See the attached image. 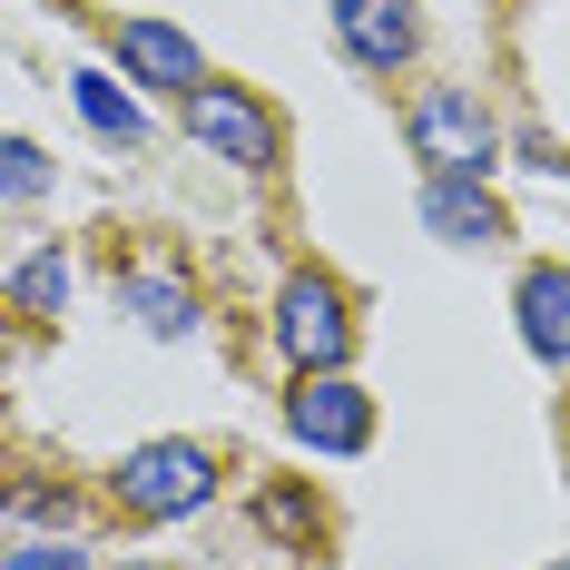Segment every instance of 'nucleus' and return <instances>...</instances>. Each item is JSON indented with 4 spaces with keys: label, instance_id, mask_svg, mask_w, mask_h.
<instances>
[{
    "label": "nucleus",
    "instance_id": "nucleus-16",
    "mask_svg": "<svg viewBox=\"0 0 570 570\" xmlns=\"http://www.w3.org/2000/svg\"><path fill=\"white\" fill-rule=\"evenodd\" d=\"M0 570H89V551H79V541H20Z\"/></svg>",
    "mask_w": 570,
    "mask_h": 570
},
{
    "label": "nucleus",
    "instance_id": "nucleus-3",
    "mask_svg": "<svg viewBox=\"0 0 570 570\" xmlns=\"http://www.w3.org/2000/svg\"><path fill=\"white\" fill-rule=\"evenodd\" d=\"M217 492V462L197 453V443H138V453L118 462V502L138 521H177V512H197Z\"/></svg>",
    "mask_w": 570,
    "mask_h": 570
},
{
    "label": "nucleus",
    "instance_id": "nucleus-9",
    "mask_svg": "<svg viewBox=\"0 0 570 570\" xmlns=\"http://www.w3.org/2000/svg\"><path fill=\"white\" fill-rule=\"evenodd\" d=\"M512 305H521V344L541 364H570V266H531Z\"/></svg>",
    "mask_w": 570,
    "mask_h": 570
},
{
    "label": "nucleus",
    "instance_id": "nucleus-2",
    "mask_svg": "<svg viewBox=\"0 0 570 570\" xmlns=\"http://www.w3.org/2000/svg\"><path fill=\"white\" fill-rule=\"evenodd\" d=\"M403 138H413V158L433 177H482L492 168V118L472 89H423L413 118H403Z\"/></svg>",
    "mask_w": 570,
    "mask_h": 570
},
{
    "label": "nucleus",
    "instance_id": "nucleus-10",
    "mask_svg": "<svg viewBox=\"0 0 570 570\" xmlns=\"http://www.w3.org/2000/svg\"><path fill=\"white\" fill-rule=\"evenodd\" d=\"M118 305H128V325H138V335H187V325H197V295H187L177 266H138Z\"/></svg>",
    "mask_w": 570,
    "mask_h": 570
},
{
    "label": "nucleus",
    "instance_id": "nucleus-4",
    "mask_svg": "<svg viewBox=\"0 0 570 570\" xmlns=\"http://www.w3.org/2000/svg\"><path fill=\"white\" fill-rule=\"evenodd\" d=\"M187 128H197V148H217V158H236V168H256V177L285 158L276 118L256 109L246 89H227V79H197V89H187Z\"/></svg>",
    "mask_w": 570,
    "mask_h": 570
},
{
    "label": "nucleus",
    "instance_id": "nucleus-8",
    "mask_svg": "<svg viewBox=\"0 0 570 570\" xmlns=\"http://www.w3.org/2000/svg\"><path fill=\"white\" fill-rule=\"evenodd\" d=\"M423 227L443 236V246H502V207H492V197H482V177H433V187H423Z\"/></svg>",
    "mask_w": 570,
    "mask_h": 570
},
{
    "label": "nucleus",
    "instance_id": "nucleus-15",
    "mask_svg": "<svg viewBox=\"0 0 570 570\" xmlns=\"http://www.w3.org/2000/svg\"><path fill=\"white\" fill-rule=\"evenodd\" d=\"M256 521H266V531H285V541H315V502H305V492H266V502H256Z\"/></svg>",
    "mask_w": 570,
    "mask_h": 570
},
{
    "label": "nucleus",
    "instance_id": "nucleus-11",
    "mask_svg": "<svg viewBox=\"0 0 570 570\" xmlns=\"http://www.w3.org/2000/svg\"><path fill=\"white\" fill-rule=\"evenodd\" d=\"M69 109L89 118V128H99V138H118V148H128V138H138V109H128V99H118V79H99V69H69Z\"/></svg>",
    "mask_w": 570,
    "mask_h": 570
},
{
    "label": "nucleus",
    "instance_id": "nucleus-6",
    "mask_svg": "<svg viewBox=\"0 0 570 570\" xmlns=\"http://www.w3.org/2000/svg\"><path fill=\"white\" fill-rule=\"evenodd\" d=\"M335 30H344V50L364 59V69H403V59L423 50L413 0H335Z\"/></svg>",
    "mask_w": 570,
    "mask_h": 570
},
{
    "label": "nucleus",
    "instance_id": "nucleus-12",
    "mask_svg": "<svg viewBox=\"0 0 570 570\" xmlns=\"http://www.w3.org/2000/svg\"><path fill=\"white\" fill-rule=\"evenodd\" d=\"M0 197H50V158L30 138H0Z\"/></svg>",
    "mask_w": 570,
    "mask_h": 570
},
{
    "label": "nucleus",
    "instance_id": "nucleus-17",
    "mask_svg": "<svg viewBox=\"0 0 570 570\" xmlns=\"http://www.w3.org/2000/svg\"><path fill=\"white\" fill-rule=\"evenodd\" d=\"M551 570H570V561H551Z\"/></svg>",
    "mask_w": 570,
    "mask_h": 570
},
{
    "label": "nucleus",
    "instance_id": "nucleus-14",
    "mask_svg": "<svg viewBox=\"0 0 570 570\" xmlns=\"http://www.w3.org/2000/svg\"><path fill=\"white\" fill-rule=\"evenodd\" d=\"M0 502H10V512H30V521H79V492H59V482H10Z\"/></svg>",
    "mask_w": 570,
    "mask_h": 570
},
{
    "label": "nucleus",
    "instance_id": "nucleus-13",
    "mask_svg": "<svg viewBox=\"0 0 570 570\" xmlns=\"http://www.w3.org/2000/svg\"><path fill=\"white\" fill-rule=\"evenodd\" d=\"M20 305H30V315H59V305H69V266H59V256H30V266H20Z\"/></svg>",
    "mask_w": 570,
    "mask_h": 570
},
{
    "label": "nucleus",
    "instance_id": "nucleus-1",
    "mask_svg": "<svg viewBox=\"0 0 570 570\" xmlns=\"http://www.w3.org/2000/svg\"><path fill=\"white\" fill-rule=\"evenodd\" d=\"M276 344H285V364L295 374H335L344 364V344H354V305H344V285L335 276H285L276 295Z\"/></svg>",
    "mask_w": 570,
    "mask_h": 570
},
{
    "label": "nucleus",
    "instance_id": "nucleus-7",
    "mask_svg": "<svg viewBox=\"0 0 570 570\" xmlns=\"http://www.w3.org/2000/svg\"><path fill=\"white\" fill-rule=\"evenodd\" d=\"M118 59H128V79H148V89H177V99L207 79L197 40H187V30H168V20H118Z\"/></svg>",
    "mask_w": 570,
    "mask_h": 570
},
{
    "label": "nucleus",
    "instance_id": "nucleus-5",
    "mask_svg": "<svg viewBox=\"0 0 570 570\" xmlns=\"http://www.w3.org/2000/svg\"><path fill=\"white\" fill-rule=\"evenodd\" d=\"M285 423H295V443H315V453H364V443H374V394L344 384V374H295Z\"/></svg>",
    "mask_w": 570,
    "mask_h": 570
}]
</instances>
